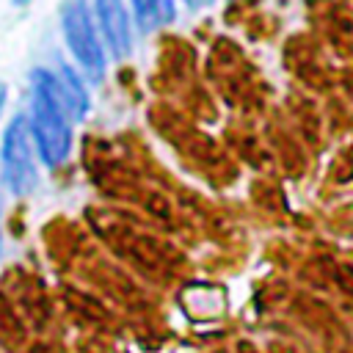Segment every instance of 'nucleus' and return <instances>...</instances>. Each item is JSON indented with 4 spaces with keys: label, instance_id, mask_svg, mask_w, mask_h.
<instances>
[{
    "label": "nucleus",
    "instance_id": "423d86ee",
    "mask_svg": "<svg viewBox=\"0 0 353 353\" xmlns=\"http://www.w3.org/2000/svg\"><path fill=\"white\" fill-rule=\"evenodd\" d=\"M61 88H63V94H66V99H69V108H72V116L74 119H80L85 110H88V97H85V91H83V85H80V80L74 77V72L72 69H61Z\"/></svg>",
    "mask_w": 353,
    "mask_h": 353
},
{
    "label": "nucleus",
    "instance_id": "20e7f679",
    "mask_svg": "<svg viewBox=\"0 0 353 353\" xmlns=\"http://www.w3.org/2000/svg\"><path fill=\"white\" fill-rule=\"evenodd\" d=\"M97 17L99 28L113 50L116 58H124L130 52V19L121 0H97Z\"/></svg>",
    "mask_w": 353,
    "mask_h": 353
},
{
    "label": "nucleus",
    "instance_id": "f257e3e1",
    "mask_svg": "<svg viewBox=\"0 0 353 353\" xmlns=\"http://www.w3.org/2000/svg\"><path fill=\"white\" fill-rule=\"evenodd\" d=\"M33 116L30 132L36 138L39 154L47 165H61L72 149V130H69V99L61 88V80L44 69L33 72Z\"/></svg>",
    "mask_w": 353,
    "mask_h": 353
},
{
    "label": "nucleus",
    "instance_id": "1a4fd4ad",
    "mask_svg": "<svg viewBox=\"0 0 353 353\" xmlns=\"http://www.w3.org/2000/svg\"><path fill=\"white\" fill-rule=\"evenodd\" d=\"M14 3H19V6H22V3H28V0H14Z\"/></svg>",
    "mask_w": 353,
    "mask_h": 353
},
{
    "label": "nucleus",
    "instance_id": "6e6552de",
    "mask_svg": "<svg viewBox=\"0 0 353 353\" xmlns=\"http://www.w3.org/2000/svg\"><path fill=\"white\" fill-rule=\"evenodd\" d=\"M6 97H8V94H6V85L0 83V113H3V105H6Z\"/></svg>",
    "mask_w": 353,
    "mask_h": 353
},
{
    "label": "nucleus",
    "instance_id": "39448f33",
    "mask_svg": "<svg viewBox=\"0 0 353 353\" xmlns=\"http://www.w3.org/2000/svg\"><path fill=\"white\" fill-rule=\"evenodd\" d=\"M141 30H154L174 19V0H132Z\"/></svg>",
    "mask_w": 353,
    "mask_h": 353
},
{
    "label": "nucleus",
    "instance_id": "f03ea898",
    "mask_svg": "<svg viewBox=\"0 0 353 353\" xmlns=\"http://www.w3.org/2000/svg\"><path fill=\"white\" fill-rule=\"evenodd\" d=\"M3 174L8 188L17 196H25L36 188V165L30 149V127L25 116H17L3 135Z\"/></svg>",
    "mask_w": 353,
    "mask_h": 353
},
{
    "label": "nucleus",
    "instance_id": "7ed1b4c3",
    "mask_svg": "<svg viewBox=\"0 0 353 353\" xmlns=\"http://www.w3.org/2000/svg\"><path fill=\"white\" fill-rule=\"evenodd\" d=\"M63 36L69 41L72 55L80 61V66L91 77H99L105 69V55H102L99 39L94 33V25H91V17L83 0H72L63 8Z\"/></svg>",
    "mask_w": 353,
    "mask_h": 353
},
{
    "label": "nucleus",
    "instance_id": "0eeeda50",
    "mask_svg": "<svg viewBox=\"0 0 353 353\" xmlns=\"http://www.w3.org/2000/svg\"><path fill=\"white\" fill-rule=\"evenodd\" d=\"M212 0H188V6L190 8H204V6H210Z\"/></svg>",
    "mask_w": 353,
    "mask_h": 353
}]
</instances>
